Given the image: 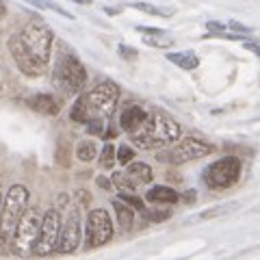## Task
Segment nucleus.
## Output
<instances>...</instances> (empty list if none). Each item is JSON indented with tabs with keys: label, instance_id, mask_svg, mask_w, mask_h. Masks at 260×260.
Segmentation results:
<instances>
[{
	"label": "nucleus",
	"instance_id": "nucleus-14",
	"mask_svg": "<svg viewBox=\"0 0 260 260\" xmlns=\"http://www.w3.org/2000/svg\"><path fill=\"white\" fill-rule=\"evenodd\" d=\"M26 107L30 111L39 113V115H46V117H54V115H59V111H61L59 100L50 93H37V95L26 98Z\"/></svg>",
	"mask_w": 260,
	"mask_h": 260
},
{
	"label": "nucleus",
	"instance_id": "nucleus-29",
	"mask_svg": "<svg viewBox=\"0 0 260 260\" xmlns=\"http://www.w3.org/2000/svg\"><path fill=\"white\" fill-rule=\"evenodd\" d=\"M245 48H247L249 52H254L258 59H260V46H258V44H249V42H245Z\"/></svg>",
	"mask_w": 260,
	"mask_h": 260
},
{
	"label": "nucleus",
	"instance_id": "nucleus-7",
	"mask_svg": "<svg viewBox=\"0 0 260 260\" xmlns=\"http://www.w3.org/2000/svg\"><path fill=\"white\" fill-rule=\"evenodd\" d=\"M119 87L113 80H102L87 93V102L91 109V119H109L117 109Z\"/></svg>",
	"mask_w": 260,
	"mask_h": 260
},
{
	"label": "nucleus",
	"instance_id": "nucleus-31",
	"mask_svg": "<svg viewBox=\"0 0 260 260\" xmlns=\"http://www.w3.org/2000/svg\"><path fill=\"white\" fill-rule=\"evenodd\" d=\"M72 3H76V5H91V0H72Z\"/></svg>",
	"mask_w": 260,
	"mask_h": 260
},
{
	"label": "nucleus",
	"instance_id": "nucleus-11",
	"mask_svg": "<svg viewBox=\"0 0 260 260\" xmlns=\"http://www.w3.org/2000/svg\"><path fill=\"white\" fill-rule=\"evenodd\" d=\"M61 213L56 208L46 210L44 215V225H42V234H39L35 254L37 256H50L56 251V245H59V237H61Z\"/></svg>",
	"mask_w": 260,
	"mask_h": 260
},
{
	"label": "nucleus",
	"instance_id": "nucleus-4",
	"mask_svg": "<svg viewBox=\"0 0 260 260\" xmlns=\"http://www.w3.org/2000/svg\"><path fill=\"white\" fill-rule=\"evenodd\" d=\"M20 37H22L24 46L28 48V52L35 56V59L44 61V63H50L54 35H52V28L48 26V24L39 22V20H32L20 30Z\"/></svg>",
	"mask_w": 260,
	"mask_h": 260
},
{
	"label": "nucleus",
	"instance_id": "nucleus-6",
	"mask_svg": "<svg viewBox=\"0 0 260 260\" xmlns=\"http://www.w3.org/2000/svg\"><path fill=\"white\" fill-rule=\"evenodd\" d=\"M241 178V160L237 156H223L204 169V184L208 189L221 191L237 184Z\"/></svg>",
	"mask_w": 260,
	"mask_h": 260
},
{
	"label": "nucleus",
	"instance_id": "nucleus-26",
	"mask_svg": "<svg viewBox=\"0 0 260 260\" xmlns=\"http://www.w3.org/2000/svg\"><path fill=\"white\" fill-rule=\"evenodd\" d=\"M133 160H135V150L130 148V145H119L117 148V162H121V165H130Z\"/></svg>",
	"mask_w": 260,
	"mask_h": 260
},
{
	"label": "nucleus",
	"instance_id": "nucleus-20",
	"mask_svg": "<svg viewBox=\"0 0 260 260\" xmlns=\"http://www.w3.org/2000/svg\"><path fill=\"white\" fill-rule=\"evenodd\" d=\"M76 156H78V160H83V162L93 160V158L98 156L95 143H93V141H80V143L76 145Z\"/></svg>",
	"mask_w": 260,
	"mask_h": 260
},
{
	"label": "nucleus",
	"instance_id": "nucleus-33",
	"mask_svg": "<svg viewBox=\"0 0 260 260\" xmlns=\"http://www.w3.org/2000/svg\"><path fill=\"white\" fill-rule=\"evenodd\" d=\"M0 202H3V191H0Z\"/></svg>",
	"mask_w": 260,
	"mask_h": 260
},
{
	"label": "nucleus",
	"instance_id": "nucleus-21",
	"mask_svg": "<svg viewBox=\"0 0 260 260\" xmlns=\"http://www.w3.org/2000/svg\"><path fill=\"white\" fill-rule=\"evenodd\" d=\"M113 184H115L119 191H130V193H135V191H137V184L130 180V176H128L126 172L113 174Z\"/></svg>",
	"mask_w": 260,
	"mask_h": 260
},
{
	"label": "nucleus",
	"instance_id": "nucleus-1",
	"mask_svg": "<svg viewBox=\"0 0 260 260\" xmlns=\"http://www.w3.org/2000/svg\"><path fill=\"white\" fill-rule=\"evenodd\" d=\"M176 139H180V126L162 111H148L141 128L130 135L133 145L141 150H162Z\"/></svg>",
	"mask_w": 260,
	"mask_h": 260
},
{
	"label": "nucleus",
	"instance_id": "nucleus-2",
	"mask_svg": "<svg viewBox=\"0 0 260 260\" xmlns=\"http://www.w3.org/2000/svg\"><path fill=\"white\" fill-rule=\"evenodd\" d=\"M42 225H44V217L39 215L37 208H26L20 217L18 225L11 234V249L15 256H28L35 254L39 234H42Z\"/></svg>",
	"mask_w": 260,
	"mask_h": 260
},
{
	"label": "nucleus",
	"instance_id": "nucleus-24",
	"mask_svg": "<svg viewBox=\"0 0 260 260\" xmlns=\"http://www.w3.org/2000/svg\"><path fill=\"white\" fill-rule=\"evenodd\" d=\"M119 200H124L126 202V204H130V206H133L135 210H137V213H148V208H145V202L141 200V198H137V195L135 193H130V191H121L119 193Z\"/></svg>",
	"mask_w": 260,
	"mask_h": 260
},
{
	"label": "nucleus",
	"instance_id": "nucleus-30",
	"mask_svg": "<svg viewBox=\"0 0 260 260\" xmlns=\"http://www.w3.org/2000/svg\"><path fill=\"white\" fill-rule=\"evenodd\" d=\"M111 184H113V180H107V178H102V176L98 178V186H102V189H107V191H109V189H111Z\"/></svg>",
	"mask_w": 260,
	"mask_h": 260
},
{
	"label": "nucleus",
	"instance_id": "nucleus-8",
	"mask_svg": "<svg viewBox=\"0 0 260 260\" xmlns=\"http://www.w3.org/2000/svg\"><path fill=\"white\" fill-rule=\"evenodd\" d=\"M113 232H115V228H113V221L107 210L93 208L85 223V247L87 249L102 247L104 243H109L113 239Z\"/></svg>",
	"mask_w": 260,
	"mask_h": 260
},
{
	"label": "nucleus",
	"instance_id": "nucleus-13",
	"mask_svg": "<svg viewBox=\"0 0 260 260\" xmlns=\"http://www.w3.org/2000/svg\"><path fill=\"white\" fill-rule=\"evenodd\" d=\"M145 117H148V111H145L143 107H139V104H128V107H124V111H121V115H119V126H121L124 133L133 135L141 128Z\"/></svg>",
	"mask_w": 260,
	"mask_h": 260
},
{
	"label": "nucleus",
	"instance_id": "nucleus-10",
	"mask_svg": "<svg viewBox=\"0 0 260 260\" xmlns=\"http://www.w3.org/2000/svg\"><path fill=\"white\" fill-rule=\"evenodd\" d=\"M9 52H11L15 65L20 68V72H22L24 76L37 78V76H44V74H46L48 63L35 59V56L28 52V48L24 46L22 37H20V32H15V35L9 37Z\"/></svg>",
	"mask_w": 260,
	"mask_h": 260
},
{
	"label": "nucleus",
	"instance_id": "nucleus-17",
	"mask_svg": "<svg viewBox=\"0 0 260 260\" xmlns=\"http://www.w3.org/2000/svg\"><path fill=\"white\" fill-rule=\"evenodd\" d=\"M126 174L130 176V180H133L137 186H141V184H150V182H152V178H154L152 167L148 165V162H137V160L130 162L128 169H126Z\"/></svg>",
	"mask_w": 260,
	"mask_h": 260
},
{
	"label": "nucleus",
	"instance_id": "nucleus-22",
	"mask_svg": "<svg viewBox=\"0 0 260 260\" xmlns=\"http://www.w3.org/2000/svg\"><path fill=\"white\" fill-rule=\"evenodd\" d=\"M143 42L148 46H154V48H169V46H174V39L167 37V32H158V35H145Z\"/></svg>",
	"mask_w": 260,
	"mask_h": 260
},
{
	"label": "nucleus",
	"instance_id": "nucleus-9",
	"mask_svg": "<svg viewBox=\"0 0 260 260\" xmlns=\"http://www.w3.org/2000/svg\"><path fill=\"white\" fill-rule=\"evenodd\" d=\"M56 76H59V80L65 85V89L72 93H78L83 91L85 85H87V70L85 65L80 63V59L76 54H63L59 63H56Z\"/></svg>",
	"mask_w": 260,
	"mask_h": 260
},
{
	"label": "nucleus",
	"instance_id": "nucleus-15",
	"mask_svg": "<svg viewBox=\"0 0 260 260\" xmlns=\"http://www.w3.org/2000/svg\"><path fill=\"white\" fill-rule=\"evenodd\" d=\"M145 200L152 202V204H176L180 200L176 189L172 186H165V184H158V186H152V189L145 193Z\"/></svg>",
	"mask_w": 260,
	"mask_h": 260
},
{
	"label": "nucleus",
	"instance_id": "nucleus-16",
	"mask_svg": "<svg viewBox=\"0 0 260 260\" xmlns=\"http://www.w3.org/2000/svg\"><path fill=\"white\" fill-rule=\"evenodd\" d=\"M113 208H115V215H117V225L121 228L124 232L128 230H133V225H135V208L126 204L124 200H113Z\"/></svg>",
	"mask_w": 260,
	"mask_h": 260
},
{
	"label": "nucleus",
	"instance_id": "nucleus-12",
	"mask_svg": "<svg viewBox=\"0 0 260 260\" xmlns=\"http://www.w3.org/2000/svg\"><path fill=\"white\" fill-rule=\"evenodd\" d=\"M80 239H83V221H80V210L74 208L61 228L56 254H74L80 245Z\"/></svg>",
	"mask_w": 260,
	"mask_h": 260
},
{
	"label": "nucleus",
	"instance_id": "nucleus-25",
	"mask_svg": "<svg viewBox=\"0 0 260 260\" xmlns=\"http://www.w3.org/2000/svg\"><path fill=\"white\" fill-rule=\"evenodd\" d=\"M130 7H135V9H139V11H143V13H150V15H158V18H169V11L158 9V7L148 5V3H133Z\"/></svg>",
	"mask_w": 260,
	"mask_h": 260
},
{
	"label": "nucleus",
	"instance_id": "nucleus-3",
	"mask_svg": "<svg viewBox=\"0 0 260 260\" xmlns=\"http://www.w3.org/2000/svg\"><path fill=\"white\" fill-rule=\"evenodd\" d=\"M30 193L24 184H13L5 195V202L0 206V243L11 241V234L18 225L22 213L28 208Z\"/></svg>",
	"mask_w": 260,
	"mask_h": 260
},
{
	"label": "nucleus",
	"instance_id": "nucleus-5",
	"mask_svg": "<svg viewBox=\"0 0 260 260\" xmlns=\"http://www.w3.org/2000/svg\"><path fill=\"white\" fill-rule=\"evenodd\" d=\"M215 148L206 141L198 139V137H184V139L178 141L174 148L169 150H158V160L169 162V165H182V162L189 160H198L202 156H208Z\"/></svg>",
	"mask_w": 260,
	"mask_h": 260
},
{
	"label": "nucleus",
	"instance_id": "nucleus-28",
	"mask_svg": "<svg viewBox=\"0 0 260 260\" xmlns=\"http://www.w3.org/2000/svg\"><path fill=\"white\" fill-rule=\"evenodd\" d=\"M119 54L126 56V59H137V50H135V48H128V46H124V44L119 46Z\"/></svg>",
	"mask_w": 260,
	"mask_h": 260
},
{
	"label": "nucleus",
	"instance_id": "nucleus-34",
	"mask_svg": "<svg viewBox=\"0 0 260 260\" xmlns=\"http://www.w3.org/2000/svg\"><path fill=\"white\" fill-rule=\"evenodd\" d=\"M0 20H3V18H0Z\"/></svg>",
	"mask_w": 260,
	"mask_h": 260
},
{
	"label": "nucleus",
	"instance_id": "nucleus-27",
	"mask_svg": "<svg viewBox=\"0 0 260 260\" xmlns=\"http://www.w3.org/2000/svg\"><path fill=\"white\" fill-rule=\"evenodd\" d=\"M228 28H232V30H237V32H251V28L249 26H245V24H241V22H237V20H230L228 22Z\"/></svg>",
	"mask_w": 260,
	"mask_h": 260
},
{
	"label": "nucleus",
	"instance_id": "nucleus-19",
	"mask_svg": "<svg viewBox=\"0 0 260 260\" xmlns=\"http://www.w3.org/2000/svg\"><path fill=\"white\" fill-rule=\"evenodd\" d=\"M167 61L176 63L178 68L186 70V72H191V70H195L200 65L198 54L191 52V50H184V52H167Z\"/></svg>",
	"mask_w": 260,
	"mask_h": 260
},
{
	"label": "nucleus",
	"instance_id": "nucleus-23",
	"mask_svg": "<svg viewBox=\"0 0 260 260\" xmlns=\"http://www.w3.org/2000/svg\"><path fill=\"white\" fill-rule=\"evenodd\" d=\"M115 160H117V150L113 148L111 143H107L102 148V152H100V165L104 169H111L113 165H115Z\"/></svg>",
	"mask_w": 260,
	"mask_h": 260
},
{
	"label": "nucleus",
	"instance_id": "nucleus-32",
	"mask_svg": "<svg viewBox=\"0 0 260 260\" xmlns=\"http://www.w3.org/2000/svg\"><path fill=\"white\" fill-rule=\"evenodd\" d=\"M5 11H7V7H5L3 0H0V18H3V15H5Z\"/></svg>",
	"mask_w": 260,
	"mask_h": 260
},
{
	"label": "nucleus",
	"instance_id": "nucleus-18",
	"mask_svg": "<svg viewBox=\"0 0 260 260\" xmlns=\"http://www.w3.org/2000/svg\"><path fill=\"white\" fill-rule=\"evenodd\" d=\"M70 119L76 121V124H89L91 121V109H89V102H87V93H80L76 98V102L72 104Z\"/></svg>",
	"mask_w": 260,
	"mask_h": 260
}]
</instances>
